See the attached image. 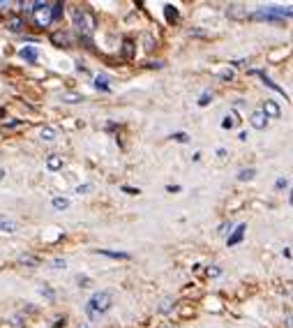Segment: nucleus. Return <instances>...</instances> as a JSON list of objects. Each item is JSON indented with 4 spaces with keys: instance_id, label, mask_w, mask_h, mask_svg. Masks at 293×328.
Wrapping results in <instances>:
<instances>
[{
    "instance_id": "obj_12",
    "label": "nucleus",
    "mask_w": 293,
    "mask_h": 328,
    "mask_svg": "<svg viewBox=\"0 0 293 328\" xmlns=\"http://www.w3.org/2000/svg\"><path fill=\"white\" fill-rule=\"evenodd\" d=\"M263 114H266V118L270 116V118H279L282 116V109L277 106L272 99H266V106H263Z\"/></svg>"
},
{
    "instance_id": "obj_40",
    "label": "nucleus",
    "mask_w": 293,
    "mask_h": 328,
    "mask_svg": "<svg viewBox=\"0 0 293 328\" xmlns=\"http://www.w3.org/2000/svg\"><path fill=\"white\" fill-rule=\"evenodd\" d=\"M0 21H3V17H0Z\"/></svg>"
},
{
    "instance_id": "obj_20",
    "label": "nucleus",
    "mask_w": 293,
    "mask_h": 328,
    "mask_svg": "<svg viewBox=\"0 0 293 328\" xmlns=\"http://www.w3.org/2000/svg\"><path fill=\"white\" fill-rule=\"evenodd\" d=\"M254 174H256V169H240L238 171V181H250V178H254Z\"/></svg>"
},
{
    "instance_id": "obj_37",
    "label": "nucleus",
    "mask_w": 293,
    "mask_h": 328,
    "mask_svg": "<svg viewBox=\"0 0 293 328\" xmlns=\"http://www.w3.org/2000/svg\"><path fill=\"white\" fill-rule=\"evenodd\" d=\"M60 326H65V319H58V321L53 323V328H60Z\"/></svg>"
},
{
    "instance_id": "obj_15",
    "label": "nucleus",
    "mask_w": 293,
    "mask_h": 328,
    "mask_svg": "<svg viewBox=\"0 0 293 328\" xmlns=\"http://www.w3.org/2000/svg\"><path fill=\"white\" fill-rule=\"evenodd\" d=\"M236 125H238V114H236V111H231V114L224 116V121H222L224 130H233Z\"/></svg>"
},
{
    "instance_id": "obj_36",
    "label": "nucleus",
    "mask_w": 293,
    "mask_h": 328,
    "mask_svg": "<svg viewBox=\"0 0 293 328\" xmlns=\"http://www.w3.org/2000/svg\"><path fill=\"white\" fill-rule=\"evenodd\" d=\"M166 190H168V192H180V185H168Z\"/></svg>"
},
{
    "instance_id": "obj_27",
    "label": "nucleus",
    "mask_w": 293,
    "mask_h": 328,
    "mask_svg": "<svg viewBox=\"0 0 293 328\" xmlns=\"http://www.w3.org/2000/svg\"><path fill=\"white\" fill-rule=\"evenodd\" d=\"M210 99H212L210 93H203L201 97H199V106H208V104H210Z\"/></svg>"
},
{
    "instance_id": "obj_13",
    "label": "nucleus",
    "mask_w": 293,
    "mask_h": 328,
    "mask_svg": "<svg viewBox=\"0 0 293 328\" xmlns=\"http://www.w3.org/2000/svg\"><path fill=\"white\" fill-rule=\"evenodd\" d=\"M254 74H259V77L263 79V83H266V86L270 88V90H275V93H279V95H284V97H286V93H284V88H279L275 81H272L270 77H266V72H254Z\"/></svg>"
},
{
    "instance_id": "obj_24",
    "label": "nucleus",
    "mask_w": 293,
    "mask_h": 328,
    "mask_svg": "<svg viewBox=\"0 0 293 328\" xmlns=\"http://www.w3.org/2000/svg\"><path fill=\"white\" fill-rule=\"evenodd\" d=\"M171 139H173V141H178V143H187V141H190V137H187L185 132H175V134H171Z\"/></svg>"
},
{
    "instance_id": "obj_11",
    "label": "nucleus",
    "mask_w": 293,
    "mask_h": 328,
    "mask_svg": "<svg viewBox=\"0 0 293 328\" xmlns=\"http://www.w3.org/2000/svg\"><path fill=\"white\" fill-rule=\"evenodd\" d=\"M164 17H166L168 23H178L180 21V12L175 5H164Z\"/></svg>"
},
{
    "instance_id": "obj_21",
    "label": "nucleus",
    "mask_w": 293,
    "mask_h": 328,
    "mask_svg": "<svg viewBox=\"0 0 293 328\" xmlns=\"http://www.w3.org/2000/svg\"><path fill=\"white\" fill-rule=\"evenodd\" d=\"M19 263H23V266H39V259H37V257H28V254H23V257H19Z\"/></svg>"
},
{
    "instance_id": "obj_26",
    "label": "nucleus",
    "mask_w": 293,
    "mask_h": 328,
    "mask_svg": "<svg viewBox=\"0 0 293 328\" xmlns=\"http://www.w3.org/2000/svg\"><path fill=\"white\" fill-rule=\"evenodd\" d=\"M222 275V268L219 266H210L208 268V278H219Z\"/></svg>"
},
{
    "instance_id": "obj_38",
    "label": "nucleus",
    "mask_w": 293,
    "mask_h": 328,
    "mask_svg": "<svg viewBox=\"0 0 293 328\" xmlns=\"http://www.w3.org/2000/svg\"><path fill=\"white\" fill-rule=\"evenodd\" d=\"M3 176H5V171H3V169H0V178H3Z\"/></svg>"
},
{
    "instance_id": "obj_17",
    "label": "nucleus",
    "mask_w": 293,
    "mask_h": 328,
    "mask_svg": "<svg viewBox=\"0 0 293 328\" xmlns=\"http://www.w3.org/2000/svg\"><path fill=\"white\" fill-rule=\"evenodd\" d=\"M0 229L7 231V234H14V231H17V222H12V220H7V217L0 215Z\"/></svg>"
},
{
    "instance_id": "obj_30",
    "label": "nucleus",
    "mask_w": 293,
    "mask_h": 328,
    "mask_svg": "<svg viewBox=\"0 0 293 328\" xmlns=\"http://www.w3.org/2000/svg\"><path fill=\"white\" fill-rule=\"evenodd\" d=\"M63 99H65V102H79L81 97H79V95H65Z\"/></svg>"
},
{
    "instance_id": "obj_19",
    "label": "nucleus",
    "mask_w": 293,
    "mask_h": 328,
    "mask_svg": "<svg viewBox=\"0 0 293 328\" xmlns=\"http://www.w3.org/2000/svg\"><path fill=\"white\" fill-rule=\"evenodd\" d=\"M63 10H65V5H63V3H53V5H51V17H53V21L63 17Z\"/></svg>"
},
{
    "instance_id": "obj_28",
    "label": "nucleus",
    "mask_w": 293,
    "mask_h": 328,
    "mask_svg": "<svg viewBox=\"0 0 293 328\" xmlns=\"http://www.w3.org/2000/svg\"><path fill=\"white\" fill-rule=\"evenodd\" d=\"M23 121H12V123H5V130H14V127H21Z\"/></svg>"
},
{
    "instance_id": "obj_9",
    "label": "nucleus",
    "mask_w": 293,
    "mask_h": 328,
    "mask_svg": "<svg viewBox=\"0 0 293 328\" xmlns=\"http://www.w3.org/2000/svg\"><path fill=\"white\" fill-rule=\"evenodd\" d=\"M7 28H10L12 33H23L26 21H23V17H10L7 19Z\"/></svg>"
},
{
    "instance_id": "obj_23",
    "label": "nucleus",
    "mask_w": 293,
    "mask_h": 328,
    "mask_svg": "<svg viewBox=\"0 0 293 328\" xmlns=\"http://www.w3.org/2000/svg\"><path fill=\"white\" fill-rule=\"evenodd\" d=\"M42 139H44V141H53V139H55V130L44 127V130H42Z\"/></svg>"
},
{
    "instance_id": "obj_18",
    "label": "nucleus",
    "mask_w": 293,
    "mask_h": 328,
    "mask_svg": "<svg viewBox=\"0 0 293 328\" xmlns=\"http://www.w3.org/2000/svg\"><path fill=\"white\" fill-rule=\"evenodd\" d=\"M95 88L97 90H109V77L106 74H97L95 77Z\"/></svg>"
},
{
    "instance_id": "obj_22",
    "label": "nucleus",
    "mask_w": 293,
    "mask_h": 328,
    "mask_svg": "<svg viewBox=\"0 0 293 328\" xmlns=\"http://www.w3.org/2000/svg\"><path fill=\"white\" fill-rule=\"evenodd\" d=\"M67 206H70V199H65V197H55L53 199V208H58V210H65Z\"/></svg>"
},
{
    "instance_id": "obj_33",
    "label": "nucleus",
    "mask_w": 293,
    "mask_h": 328,
    "mask_svg": "<svg viewBox=\"0 0 293 328\" xmlns=\"http://www.w3.org/2000/svg\"><path fill=\"white\" fill-rule=\"evenodd\" d=\"M123 192H127V194H139V190H134V187H123Z\"/></svg>"
},
{
    "instance_id": "obj_3",
    "label": "nucleus",
    "mask_w": 293,
    "mask_h": 328,
    "mask_svg": "<svg viewBox=\"0 0 293 328\" xmlns=\"http://www.w3.org/2000/svg\"><path fill=\"white\" fill-rule=\"evenodd\" d=\"M293 12L291 7H261L259 12L252 14V19H259V21H279V19H288Z\"/></svg>"
},
{
    "instance_id": "obj_32",
    "label": "nucleus",
    "mask_w": 293,
    "mask_h": 328,
    "mask_svg": "<svg viewBox=\"0 0 293 328\" xmlns=\"http://www.w3.org/2000/svg\"><path fill=\"white\" fill-rule=\"evenodd\" d=\"M148 67H155V70H159V67H164L162 61H155V63H148Z\"/></svg>"
},
{
    "instance_id": "obj_25",
    "label": "nucleus",
    "mask_w": 293,
    "mask_h": 328,
    "mask_svg": "<svg viewBox=\"0 0 293 328\" xmlns=\"http://www.w3.org/2000/svg\"><path fill=\"white\" fill-rule=\"evenodd\" d=\"M233 79V72L231 70H222L219 72V81H231Z\"/></svg>"
},
{
    "instance_id": "obj_4",
    "label": "nucleus",
    "mask_w": 293,
    "mask_h": 328,
    "mask_svg": "<svg viewBox=\"0 0 293 328\" xmlns=\"http://www.w3.org/2000/svg\"><path fill=\"white\" fill-rule=\"evenodd\" d=\"M30 12L35 14V23H37L39 28H46L51 21H53L49 3H33V10H30Z\"/></svg>"
},
{
    "instance_id": "obj_35",
    "label": "nucleus",
    "mask_w": 293,
    "mask_h": 328,
    "mask_svg": "<svg viewBox=\"0 0 293 328\" xmlns=\"http://www.w3.org/2000/svg\"><path fill=\"white\" fill-rule=\"evenodd\" d=\"M88 190H92V187L90 185H83V187H79L76 192H79V194H83V192H88Z\"/></svg>"
},
{
    "instance_id": "obj_16",
    "label": "nucleus",
    "mask_w": 293,
    "mask_h": 328,
    "mask_svg": "<svg viewBox=\"0 0 293 328\" xmlns=\"http://www.w3.org/2000/svg\"><path fill=\"white\" fill-rule=\"evenodd\" d=\"M46 169L49 171L63 169V157H58V155H49V157H46Z\"/></svg>"
},
{
    "instance_id": "obj_10",
    "label": "nucleus",
    "mask_w": 293,
    "mask_h": 328,
    "mask_svg": "<svg viewBox=\"0 0 293 328\" xmlns=\"http://www.w3.org/2000/svg\"><path fill=\"white\" fill-rule=\"evenodd\" d=\"M250 123H252V127H254V130H263V127H266V123H268V118H266V114H263V111H254Z\"/></svg>"
},
{
    "instance_id": "obj_8",
    "label": "nucleus",
    "mask_w": 293,
    "mask_h": 328,
    "mask_svg": "<svg viewBox=\"0 0 293 328\" xmlns=\"http://www.w3.org/2000/svg\"><path fill=\"white\" fill-rule=\"evenodd\" d=\"M245 229H247V227H245V225H238V227H236V231H233V234H231V236H228L226 245H228V247L238 245V243L243 241V236H245Z\"/></svg>"
},
{
    "instance_id": "obj_14",
    "label": "nucleus",
    "mask_w": 293,
    "mask_h": 328,
    "mask_svg": "<svg viewBox=\"0 0 293 328\" xmlns=\"http://www.w3.org/2000/svg\"><path fill=\"white\" fill-rule=\"evenodd\" d=\"M97 254H102V257H109V259H130L132 254L130 252H113V250H95Z\"/></svg>"
},
{
    "instance_id": "obj_5",
    "label": "nucleus",
    "mask_w": 293,
    "mask_h": 328,
    "mask_svg": "<svg viewBox=\"0 0 293 328\" xmlns=\"http://www.w3.org/2000/svg\"><path fill=\"white\" fill-rule=\"evenodd\" d=\"M120 56L125 58V61H134V56H136V44L134 39H123V49H120Z\"/></svg>"
},
{
    "instance_id": "obj_39",
    "label": "nucleus",
    "mask_w": 293,
    "mask_h": 328,
    "mask_svg": "<svg viewBox=\"0 0 293 328\" xmlns=\"http://www.w3.org/2000/svg\"><path fill=\"white\" fill-rule=\"evenodd\" d=\"M0 118H3V109H0Z\"/></svg>"
},
{
    "instance_id": "obj_2",
    "label": "nucleus",
    "mask_w": 293,
    "mask_h": 328,
    "mask_svg": "<svg viewBox=\"0 0 293 328\" xmlns=\"http://www.w3.org/2000/svg\"><path fill=\"white\" fill-rule=\"evenodd\" d=\"M111 305H113V294H111V291H97V294L90 296V301H88V305H86V312L90 319H97L99 314L109 312Z\"/></svg>"
},
{
    "instance_id": "obj_7",
    "label": "nucleus",
    "mask_w": 293,
    "mask_h": 328,
    "mask_svg": "<svg viewBox=\"0 0 293 328\" xmlns=\"http://www.w3.org/2000/svg\"><path fill=\"white\" fill-rule=\"evenodd\" d=\"M19 56H21L23 61H28V63H37V58H39V51L35 49V46H23V49L19 51Z\"/></svg>"
},
{
    "instance_id": "obj_6",
    "label": "nucleus",
    "mask_w": 293,
    "mask_h": 328,
    "mask_svg": "<svg viewBox=\"0 0 293 328\" xmlns=\"http://www.w3.org/2000/svg\"><path fill=\"white\" fill-rule=\"evenodd\" d=\"M51 42H53L55 46H63V49L72 46V37H70V33H63V30H58V33L51 35Z\"/></svg>"
},
{
    "instance_id": "obj_31",
    "label": "nucleus",
    "mask_w": 293,
    "mask_h": 328,
    "mask_svg": "<svg viewBox=\"0 0 293 328\" xmlns=\"http://www.w3.org/2000/svg\"><path fill=\"white\" fill-rule=\"evenodd\" d=\"M275 187H277V190H282V187H286V178H279V181L275 183Z\"/></svg>"
},
{
    "instance_id": "obj_1",
    "label": "nucleus",
    "mask_w": 293,
    "mask_h": 328,
    "mask_svg": "<svg viewBox=\"0 0 293 328\" xmlns=\"http://www.w3.org/2000/svg\"><path fill=\"white\" fill-rule=\"evenodd\" d=\"M74 28H76V33H79V37L86 44H90L92 35H95V28H97V19L88 10H76L74 12Z\"/></svg>"
},
{
    "instance_id": "obj_29",
    "label": "nucleus",
    "mask_w": 293,
    "mask_h": 328,
    "mask_svg": "<svg viewBox=\"0 0 293 328\" xmlns=\"http://www.w3.org/2000/svg\"><path fill=\"white\" fill-rule=\"evenodd\" d=\"M51 266H53V268H65L67 263H65V259H55V261L51 263Z\"/></svg>"
},
{
    "instance_id": "obj_34",
    "label": "nucleus",
    "mask_w": 293,
    "mask_h": 328,
    "mask_svg": "<svg viewBox=\"0 0 293 328\" xmlns=\"http://www.w3.org/2000/svg\"><path fill=\"white\" fill-rule=\"evenodd\" d=\"M42 294H46V298H53V291H51V289H46V287H44V289H42Z\"/></svg>"
}]
</instances>
